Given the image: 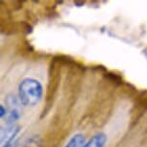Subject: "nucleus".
Segmentation results:
<instances>
[{"label": "nucleus", "mask_w": 147, "mask_h": 147, "mask_svg": "<svg viewBox=\"0 0 147 147\" xmlns=\"http://www.w3.org/2000/svg\"><path fill=\"white\" fill-rule=\"evenodd\" d=\"M21 131V126L18 124H5L1 127V138L0 143L1 147H4L18 138V135Z\"/></svg>", "instance_id": "obj_3"}, {"label": "nucleus", "mask_w": 147, "mask_h": 147, "mask_svg": "<svg viewBox=\"0 0 147 147\" xmlns=\"http://www.w3.org/2000/svg\"><path fill=\"white\" fill-rule=\"evenodd\" d=\"M20 146V138H18V140H16L15 141H13V142H11L10 144H8V145L4 146V147H19Z\"/></svg>", "instance_id": "obj_8"}, {"label": "nucleus", "mask_w": 147, "mask_h": 147, "mask_svg": "<svg viewBox=\"0 0 147 147\" xmlns=\"http://www.w3.org/2000/svg\"><path fill=\"white\" fill-rule=\"evenodd\" d=\"M86 141H87L86 136L83 133L78 132L71 136L63 147H83L85 145Z\"/></svg>", "instance_id": "obj_5"}, {"label": "nucleus", "mask_w": 147, "mask_h": 147, "mask_svg": "<svg viewBox=\"0 0 147 147\" xmlns=\"http://www.w3.org/2000/svg\"><path fill=\"white\" fill-rule=\"evenodd\" d=\"M5 103L7 108V115L4 118L5 124H18L22 116L24 108L19 101L18 96L13 93L8 94L5 99Z\"/></svg>", "instance_id": "obj_2"}, {"label": "nucleus", "mask_w": 147, "mask_h": 147, "mask_svg": "<svg viewBox=\"0 0 147 147\" xmlns=\"http://www.w3.org/2000/svg\"><path fill=\"white\" fill-rule=\"evenodd\" d=\"M40 141L38 140L37 138L35 140L34 138H30V140H28V142L26 143V145L24 147H40Z\"/></svg>", "instance_id": "obj_6"}, {"label": "nucleus", "mask_w": 147, "mask_h": 147, "mask_svg": "<svg viewBox=\"0 0 147 147\" xmlns=\"http://www.w3.org/2000/svg\"><path fill=\"white\" fill-rule=\"evenodd\" d=\"M18 99L24 108H34L43 97V86L34 77H25L18 87Z\"/></svg>", "instance_id": "obj_1"}, {"label": "nucleus", "mask_w": 147, "mask_h": 147, "mask_svg": "<svg viewBox=\"0 0 147 147\" xmlns=\"http://www.w3.org/2000/svg\"><path fill=\"white\" fill-rule=\"evenodd\" d=\"M108 142V136L104 132H98L92 135L86 141L83 147H106Z\"/></svg>", "instance_id": "obj_4"}, {"label": "nucleus", "mask_w": 147, "mask_h": 147, "mask_svg": "<svg viewBox=\"0 0 147 147\" xmlns=\"http://www.w3.org/2000/svg\"><path fill=\"white\" fill-rule=\"evenodd\" d=\"M0 116H1V119H4L5 117H6V115H7V108L6 106L3 104V103H1V106H0Z\"/></svg>", "instance_id": "obj_7"}]
</instances>
